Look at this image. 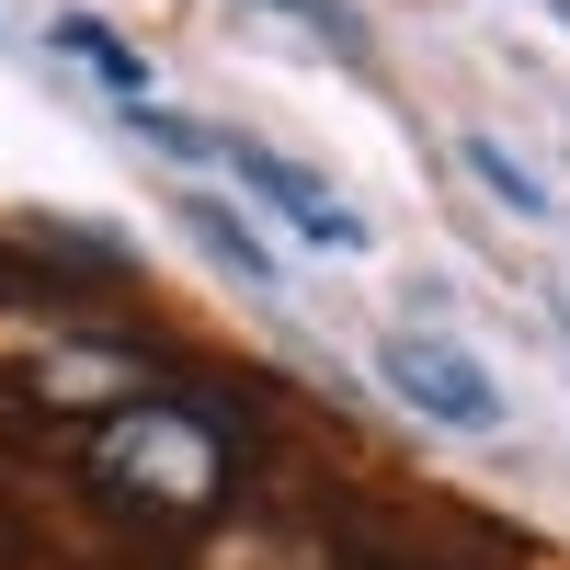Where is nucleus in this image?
Wrapping results in <instances>:
<instances>
[{
  "mask_svg": "<svg viewBox=\"0 0 570 570\" xmlns=\"http://www.w3.org/2000/svg\"><path fill=\"white\" fill-rule=\"evenodd\" d=\"M80 480L115 513H137V525L195 537V525H217L228 480H240V434H228V411L149 389V400H115L80 422Z\"/></svg>",
  "mask_w": 570,
  "mask_h": 570,
  "instance_id": "1",
  "label": "nucleus"
},
{
  "mask_svg": "<svg viewBox=\"0 0 570 570\" xmlns=\"http://www.w3.org/2000/svg\"><path fill=\"white\" fill-rule=\"evenodd\" d=\"M376 389H389L400 411H422L434 434H502L491 365L468 343H445V331H389V343H376Z\"/></svg>",
  "mask_w": 570,
  "mask_h": 570,
  "instance_id": "2",
  "label": "nucleus"
},
{
  "mask_svg": "<svg viewBox=\"0 0 570 570\" xmlns=\"http://www.w3.org/2000/svg\"><path fill=\"white\" fill-rule=\"evenodd\" d=\"M217 160L240 171V183H252V195H263L274 217H297V228H308L320 252H365V217H354L343 195H331L320 171H297V160H274V149H252V137H217Z\"/></svg>",
  "mask_w": 570,
  "mask_h": 570,
  "instance_id": "3",
  "label": "nucleus"
},
{
  "mask_svg": "<svg viewBox=\"0 0 570 570\" xmlns=\"http://www.w3.org/2000/svg\"><path fill=\"white\" fill-rule=\"evenodd\" d=\"M58 46H69V58H91V80H104V91H126V104L149 91V58H137V46H126L115 23H91V12H58Z\"/></svg>",
  "mask_w": 570,
  "mask_h": 570,
  "instance_id": "4",
  "label": "nucleus"
},
{
  "mask_svg": "<svg viewBox=\"0 0 570 570\" xmlns=\"http://www.w3.org/2000/svg\"><path fill=\"white\" fill-rule=\"evenodd\" d=\"M183 228H195V240L228 263V274H240V285H274V252L252 240V228L240 217H228V206H206V195H183Z\"/></svg>",
  "mask_w": 570,
  "mask_h": 570,
  "instance_id": "5",
  "label": "nucleus"
},
{
  "mask_svg": "<svg viewBox=\"0 0 570 570\" xmlns=\"http://www.w3.org/2000/svg\"><path fill=\"white\" fill-rule=\"evenodd\" d=\"M456 160H468V171H480V183H491V195H502L513 217H548V183H537V171H513V149H502V137H468V149H456Z\"/></svg>",
  "mask_w": 570,
  "mask_h": 570,
  "instance_id": "6",
  "label": "nucleus"
},
{
  "mask_svg": "<svg viewBox=\"0 0 570 570\" xmlns=\"http://www.w3.org/2000/svg\"><path fill=\"white\" fill-rule=\"evenodd\" d=\"M274 12H297V23H331V35H354V23H343V0H274Z\"/></svg>",
  "mask_w": 570,
  "mask_h": 570,
  "instance_id": "7",
  "label": "nucleus"
},
{
  "mask_svg": "<svg viewBox=\"0 0 570 570\" xmlns=\"http://www.w3.org/2000/svg\"><path fill=\"white\" fill-rule=\"evenodd\" d=\"M559 320H570V274H559Z\"/></svg>",
  "mask_w": 570,
  "mask_h": 570,
  "instance_id": "8",
  "label": "nucleus"
}]
</instances>
